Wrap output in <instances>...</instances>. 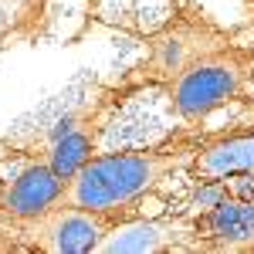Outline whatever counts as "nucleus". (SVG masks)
<instances>
[{
    "label": "nucleus",
    "mask_w": 254,
    "mask_h": 254,
    "mask_svg": "<svg viewBox=\"0 0 254 254\" xmlns=\"http://www.w3.org/2000/svg\"><path fill=\"white\" fill-rule=\"evenodd\" d=\"M203 136H207V129L187 126L183 132L163 139L159 146L98 153L64 183L58 207L136 210L139 217H146V207L159 200V190L180 170H190L196 149L203 146Z\"/></svg>",
    "instance_id": "1"
},
{
    "label": "nucleus",
    "mask_w": 254,
    "mask_h": 254,
    "mask_svg": "<svg viewBox=\"0 0 254 254\" xmlns=\"http://www.w3.org/2000/svg\"><path fill=\"white\" fill-rule=\"evenodd\" d=\"M173 112L183 126L203 129L217 109L254 105V41H227L193 58L163 85Z\"/></svg>",
    "instance_id": "2"
},
{
    "label": "nucleus",
    "mask_w": 254,
    "mask_h": 254,
    "mask_svg": "<svg viewBox=\"0 0 254 254\" xmlns=\"http://www.w3.org/2000/svg\"><path fill=\"white\" fill-rule=\"evenodd\" d=\"M136 92L139 88L129 85L126 78H122V85H95L92 95L78 102L75 109H68L61 119H55V126L44 132V139H38V146H27L24 153L48 159V166L58 176L71 180L88 159L102 153V139L109 132V122Z\"/></svg>",
    "instance_id": "3"
},
{
    "label": "nucleus",
    "mask_w": 254,
    "mask_h": 254,
    "mask_svg": "<svg viewBox=\"0 0 254 254\" xmlns=\"http://www.w3.org/2000/svg\"><path fill=\"white\" fill-rule=\"evenodd\" d=\"M139 217L136 210H81V207H55L48 214L0 227V251L17 254H95L122 220Z\"/></svg>",
    "instance_id": "4"
},
{
    "label": "nucleus",
    "mask_w": 254,
    "mask_h": 254,
    "mask_svg": "<svg viewBox=\"0 0 254 254\" xmlns=\"http://www.w3.org/2000/svg\"><path fill=\"white\" fill-rule=\"evenodd\" d=\"M227 41H231V34L217 31L203 14L193 17V20H176L173 17V24L159 27L156 34H153L149 55L142 58V64H139L136 71L126 75V81L136 85V88H146V85H159L163 88L180 68H187L193 58L214 51V48L227 44Z\"/></svg>",
    "instance_id": "5"
},
{
    "label": "nucleus",
    "mask_w": 254,
    "mask_h": 254,
    "mask_svg": "<svg viewBox=\"0 0 254 254\" xmlns=\"http://www.w3.org/2000/svg\"><path fill=\"white\" fill-rule=\"evenodd\" d=\"M64 183L68 180L55 173L48 166V159L24 153V163L17 173L0 180V227L24 224V220H34V217L55 210L61 193H64Z\"/></svg>",
    "instance_id": "6"
},
{
    "label": "nucleus",
    "mask_w": 254,
    "mask_h": 254,
    "mask_svg": "<svg viewBox=\"0 0 254 254\" xmlns=\"http://www.w3.org/2000/svg\"><path fill=\"white\" fill-rule=\"evenodd\" d=\"M183 254L193 251V220L173 217V220H153V217H132L109 231L95 254Z\"/></svg>",
    "instance_id": "7"
},
{
    "label": "nucleus",
    "mask_w": 254,
    "mask_h": 254,
    "mask_svg": "<svg viewBox=\"0 0 254 254\" xmlns=\"http://www.w3.org/2000/svg\"><path fill=\"white\" fill-rule=\"evenodd\" d=\"M234 173H254V116L237 119L234 126L203 136L190 163V176L200 180H227Z\"/></svg>",
    "instance_id": "8"
},
{
    "label": "nucleus",
    "mask_w": 254,
    "mask_h": 254,
    "mask_svg": "<svg viewBox=\"0 0 254 254\" xmlns=\"http://www.w3.org/2000/svg\"><path fill=\"white\" fill-rule=\"evenodd\" d=\"M193 251H254V203L224 196L210 210L193 214Z\"/></svg>",
    "instance_id": "9"
},
{
    "label": "nucleus",
    "mask_w": 254,
    "mask_h": 254,
    "mask_svg": "<svg viewBox=\"0 0 254 254\" xmlns=\"http://www.w3.org/2000/svg\"><path fill=\"white\" fill-rule=\"evenodd\" d=\"M224 196H227V180H200L193 196H190V203H187V210H183V217L203 214V210H210L214 203H220Z\"/></svg>",
    "instance_id": "10"
},
{
    "label": "nucleus",
    "mask_w": 254,
    "mask_h": 254,
    "mask_svg": "<svg viewBox=\"0 0 254 254\" xmlns=\"http://www.w3.org/2000/svg\"><path fill=\"white\" fill-rule=\"evenodd\" d=\"M227 193L237 196V200L254 203V173H234V176H227Z\"/></svg>",
    "instance_id": "11"
}]
</instances>
